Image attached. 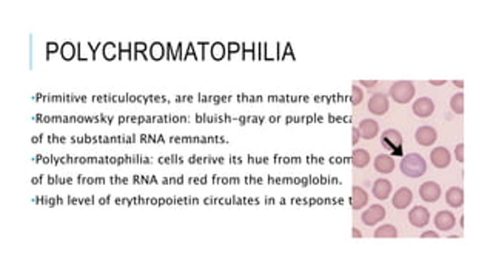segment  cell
<instances>
[{
  "mask_svg": "<svg viewBox=\"0 0 493 277\" xmlns=\"http://www.w3.org/2000/svg\"><path fill=\"white\" fill-rule=\"evenodd\" d=\"M426 170H427V163H426L424 157L416 154V153L407 154L401 162V171L407 177H411V179H418L421 176H424Z\"/></svg>",
  "mask_w": 493,
  "mask_h": 277,
  "instance_id": "1",
  "label": "cell"
},
{
  "mask_svg": "<svg viewBox=\"0 0 493 277\" xmlns=\"http://www.w3.org/2000/svg\"><path fill=\"white\" fill-rule=\"evenodd\" d=\"M414 93H416V90H414L413 84L411 82H404V80L396 82L390 88V96L393 97V100L396 103H401V105L411 102V99L414 97Z\"/></svg>",
  "mask_w": 493,
  "mask_h": 277,
  "instance_id": "2",
  "label": "cell"
},
{
  "mask_svg": "<svg viewBox=\"0 0 493 277\" xmlns=\"http://www.w3.org/2000/svg\"><path fill=\"white\" fill-rule=\"evenodd\" d=\"M382 145L390 150L395 156H402V135L396 129H387L382 132L381 137Z\"/></svg>",
  "mask_w": 493,
  "mask_h": 277,
  "instance_id": "3",
  "label": "cell"
},
{
  "mask_svg": "<svg viewBox=\"0 0 493 277\" xmlns=\"http://www.w3.org/2000/svg\"><path fill=\"white\" fill-rule=\"evenodd\" d=\"M387 216V211H385V208L382 205H372L369 210H366L361 216L364 225L367 227H373L379 222H382Z\"/></svg>",
  "mask_w": 493,
  "mask_h": 277,
  "instance_id": "4",
  "label": "cell"
},
{
  "mask_svg": "<svg viewBox=\"0 0 493 277\" xmlns=\"http://www.w3.org/2000/svg\"><path fill=\"white\" fill-rule=\"evenodd\" d=\"M419 196L422 200L429 203H435L441 197V186L436 182H426L419 186Z\"/></svg>",
  "mask_w": 493,
  "mask_h": 277,
  "instance_id": "5",
  "label": "cell"
},
{
  "mask_svg": "<svg viewBox=\"0 0 493 277\" xmlns=\"http://www.w3.org/2000/svg\"><path fill=\"white\" fill-rule=\"evenodd\" d=\"M408 220L414 228H424L430 220L429 210H427V208H424V206H414L413 210L408 213Z\"/></svg>",
  "mask_w": 493,
  "mask_h": 277,
  "instance_id": "6",
  "label": "cell"
},
{
  "mask_svg": "<svg viewBox=\"0 0 493 277\" xmlns=\"http://www.w3.org/2000/svg\"><path fill=\"white\" fill-rule=\"evenodd\" d=\"M414 138H416V142L422 147H430L436 142V138H438V134L435 131V128L432 126H421L416 129L414 132Z\"/></svg>",
  "mask_w": 493,
  "mask_h": 277,
  "instance_id": "7",
  "label": "cell"
},
{
  "mask_svg": "<svg viewBox=\"0 0 493 277\" xmlns=\"http://www.w3.org/2000/svg\"><path fill=\"white\" fill-rule=\"evenodd\" d=\"M435 111V102L429 97H419L414 103H413V113L418 117H430Z\"/></svg>",
  "mask_w": 493,
  "mask_h": 277,
  "instance_id": "8",
  "label": "cell"
},
{
  "mask_svg": "<svg viewBox=\"0 0 493 277\" xmlns=\"http://www.w3.org/2000/svg\"><path fill=\"white\" fill-rule=\"evenodd\" d=\"M369 111L376 116H382L388 111V99L384 94H375L369 100Z\"/></svg>",
  "mask_w": 493,
  "mask_h": 277,
  "instance_id": "9",
  "label": "cell"
},
{
  "mask_svg": "<svg viewBox=\"0 0 493 277\" xmlns=\"http://www.w3.org/2000/svg\"><path fill=\"white\" fill-rule=\"evenodd\" d=\"M358 131H359V135L362 138H366V141H372V138H375L378 135V132H379V125L373 119H364L359 123Z\"/></svg>",
  "mask_w": 493,
  "mask_h": 277,
  "instance_id": "10",
  "label": "cell"
},
{
  "mask_svg": "<svg viewBox=\"0 0 493 277\" xmlns=\"http://www.w3.org/2000/svg\"><path fill=\"white\" fill-rule=\"evenodd\" d=\"M430 160L433 163V167L443 170V168H447L450 165V153L447 148L444 147H438L432 151L430 154Z\"/></svg>",
  "mask_w": 493,
  "mask_h": 277,
  "instance_id": "11",
  "label": "cell"
},
{
  "mask_svg": "<svg viewBox=\"0 0 493 277\" xmlns=\"http://www.w3.org/2000/svg\"><path fill=\"white\" fill-rule=\"evenodd\" d=\"M456 225V219L450 211H439L435 216V227L441 231H450Z\"/></svg>",
  "mask_w": 493,
  "mask_h": 277,
  "instance_id": "12",
  "label": "cell"
},
{
  "mask_svg": "<svg viewBox=\"0 0 493 277\" xmlns=\"http://www.w3.org/2000/svg\"><path fill=\"white\" fill-rule=\"evenodd\" d=\"M411 200H413V194H411V191L408 189V188H399L396 192H395V196H393V200H392V203H393V206L395 208H398V210H405V208L411 203Z\"/></svg>",
  "mask_w": 493,
  "mask_h": 277,
  "instance_id": "13",
  "label": "cell"
},
{
  "mask_svg": "<svg viewBox=\"0 0 493 277\" xmlns=\"http://www.w3.org/2000/svg\"><path fill=\"white\" fill-rule=\"evenodd\" d=\"M369 203V196L361 186H353V192H351V208L355 211L362 210V208Z\"/></svg>",
  "mask_w": 493,
  "mask_h": 277,
  "instance_id": "14",
  "label": "cell"
},
{
  "mask_svg": "<svg viewBox=\"0 0 493 277\" xmlns=\"http://www.w3.org/2000/svg\"><path fill=\"white\" fill-rule=\"evenodd\" d=\"M375 170L381 174H390L395 171V160L390 156L379 154L375 159Z\"/></svg>",
  "mask_w": 493,
  "mask_h": 277,
  "instance_id": "15",
  "label": "cell"
},
{
  "mask_svg": "<svg viewBox=\"0 0 493 277\" xmlns=\"http://www.w3.org/2000/svg\"><path fill=\"white\" fill-rule=\"evenodd\" d=\"M392 183L388 182V180H385V179H379V180H376L375 182V185H373V196L378 199V200H385V199H388V196H390V192H392Z\"/></svg>",
  "mask_w": 493,
  "mask_h": 277,
  "instance_id": "16",
  "label": "cell"
},
{
  "mask_svg": "<svg viewBox=\"0 0 493 277\" xmlns=\"http://www.w3.org/2000/svg\"><path fill=\"white\" fill-rule=\"evenodd\" d=\"M446 200H447V203H449L450 206H453V208H459V206L464 203V192H462V189H461V188H458V186H452V188H449V189H447V192H446Z\"/></svg>",
  "mask_w": 493,
  "mask_h": 277,
  "instance_id": "17",
  "label": "cell"
},
{
  "mask_svg": "<svg viewBox=\"0 0 493 277\" xmlns=\"http://www.w3.org/2000/svg\"><path fill=\"white\" fill-rule=\"evenodd\" d=\"M351 163H353L355 168H366L370 163V154L367 150H361L356 148L351 154Z\"/></svg>",
  "mask_w": 493,
  "mask_h": 277,
  "instance_id": "18",
  "label": "cell"
},
{
  "mask_svg": "<svg viewBox=\"0 0 493 277\" xmlns=\"http://www.w3.org/2000/svg\"><path fill=\"white\" fill-rule=\"evenodd\" d=\"M398 236V231L393 225H382L375 231L376 239H395Z\"/></svg>",
  "mask_w": 493,
  "mask_h": 277,
  "instance_id": "19",
  "label": "cell"
},
{
  "mask_svg": "<svg viewBox=\"0 0 493 277\" xmlns=\"http://www.w3.org/2000/svg\"><path fill=\"white\" fill-rule=\"evenodd\" d=\"M450 106L455 114H462L464 113V94L462 93L455 94L450 100Z\"/></svg>",
  "mask_w": 493,
  "mask_h": 277,
  "instance_id": "20",
  "label": "cell"
},
{
  "mask_svg": "<svg viewBox=\"0 0 493 277\" xmlns=\"http://www.w3.org/2000/svg\"><path fill=\"white\" fill-rule=\"evenodd\" d=\"M362 97H364V94H362V90L356 85V84H353V88H351V103H353V106H358V105H361V102H362Z\"/></svg>",
  "mask_w": 493,
  "mask_h": 277,
  "instance_id": "21",
  "label": "cell"
},
{
  "mask_svg": "<svg viewBox=\"0 0 493 277\" xmlns=\"http://www.w3.org/2000/svg\"><path fill=\"white\" fill-rule=\"evenodd\" d=\"M62 56L66 59V60H69V59H73V56H74V46L71 45V43H65L63 46H62Z\"/></svg>",
  "mask_w": 493,
  "mask_h": 277,
  "instance_id": "22",
  "label": "cell"
},
{
  "mask_svg": "<svg viewBox=\"0 0 493 277\" xmlns=\"http://www.w3.org/2000/svg\"><path fill=\"white\" fill-rule=\"evenodd\" d=\"M211 52H213V57H215V59H218V60H219V59H222V57H224V54H225V48H224V45H222V43H219V42H218V43H215V45H213V49H211Z\"/></svg>",
  "mask_w": 493,
  "mask_h": 277,
  "instance_id": "23",
  "label": "cell"
},
{
  "mask_svg": "<svg viewBox=\"0 0 493 277\" xmlns=\"http://www.w3.org/2000/svg\"><path fill=\"white\" fill-rule=\"evenodd\" d=\"M455 156H456V159H458L459 162H464V145H462V144L456 145V148H455Z\"/></svg>",
  "mask_w": 493,
  "mask_h": 277,
  "instance_id": "24",
  "label": "cell"
},
{
  "mask_svg": "<svg viewBox=\"0 0 493 277\" xmlns=\"http://www.w3.org/2000/svg\"><path fill=\"white\" fill-rule=\"evenodd\" d=\"M422 239H438L439 236H438V233H435V231H426V233H422V236H421Z\"/></svg>",
  "mask_w": 493,
  "mask_h": 277,
  "instance_id": "25",
  "label": "cell"
},
{
  "mask_svg": "<svg viewBox=\"0 0 493 277\" xmlns=\"http://www.w3.org/2000/svg\"><path fill=\"white\" fill-rule=\"evenodd\" d=\"M361 135H359V131H358V126H353V145L356 147L358 145V142L361 141V138H359Z\"/></svg>",
  "mask_w": 493,
  "mask_h": 277,
  "instance_id": "26",
  "label": "cell"
},
{
  "mask_svg": "<svg viewBox=\"0 0 493 277\" xmlns=\"http://www.w3.org/2000/svg\"><path fill=\"white\" fill-rule=\"evenodd\" d=\"M359 84H361L362 87H366V88H373V87L376 85V82H375V80H370V82H369V80H361Z\"/></svg>",
  "mask_w": 493,
  "mask_h": 277,
  "instance_id": "27",
  "label": "cell"
},
{
  "mask_svg": "<svg viewBox=\"0 0 493 277\" xmlns=\"http://www.w3.org/2000/svg\"><path fill=\"white\" fill-rule=\"evenodd\" d=\"M353 237L355 239H359V237H362V233L358 228H353Z\"/></svg>",
  "mask_w": 493,
  "mask_h": 277,
  "instance_id": "28",
  "label": "cell"
},
{
  "mask_svg": "<svg viewBox=\"0 0 493 277\" xmlns=\"http://www.w3.org/2000/svg\"><path fill=\"white\" fill-rule=\"evenodd\" d=\"M430 84H432V85H435V87H441V85H444V84H446V80H430Z\"/></svg>",
  "mask_w": 493,
  "mask_h": 277,
  "instance_id": "29",
  "label": "cell"
},
{
  "mask_svg": "<svg viewBox=\"0 0 493 277\" xmlns=\"http://www.w3.org/2000/svg\"><path fill=\"white\" fill-rule=\"evenodd\" d=\"M453 84H455V85H456V87H459V88H462V87H464V82H462V80H458V82H456V80H455V82H453Z\"/></svg>",
  "mask_w": 493,
  "mask_h": 277,
  "instance_id": "30",
  "label": "cell"
}]
</instances>
